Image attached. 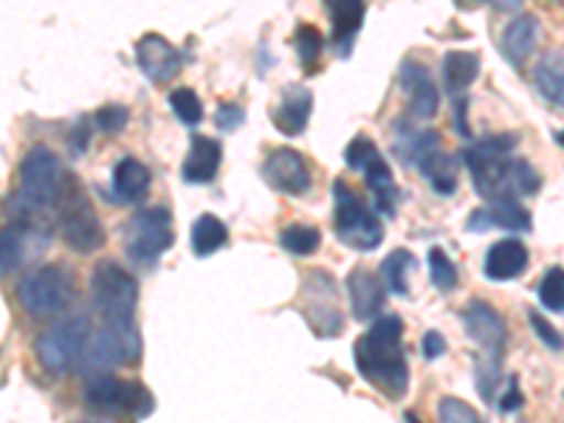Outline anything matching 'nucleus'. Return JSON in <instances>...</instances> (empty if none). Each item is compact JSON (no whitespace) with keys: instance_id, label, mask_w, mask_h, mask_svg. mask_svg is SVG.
<instances>
[{"instance_id":"f257e3e1","label":"nucleus","mask_w":564,"mask_h":423,"mask_svg":"<svg viewBox=\"0 0 564 423\" xmlns=\"http://www.w3.org/2000/svg\"><path fill=\"white\" fill-rule=\"evenodd\" d=\"M517 148V135L500 133L471 141L463 150V164L471 173L475 189L480 198L491 200H520L525 195H536L542 178L531 167V161L511 159Z\"/></svg>"},{"instance_id":"f03ea898","label":"nucleus","mask_w":564,"mask_h":423,"mask_svg":"<svg viewBox=\"0 0 564 423\" xmlns=\"http://www.w3.org/2000/svg\"><path fill=\"white\" fill-rule=\"evenodd\" d=\"M401 336H404L401 316L384 314L372 319L370 330L359 336V341L352 347L356 370L361 372V379L370 381L390 401H401L410 392V365H406Z\"/></svg>"},{"instance_id":"7ed1b4c3","label":"nucleus","mask_w":564,"mask_h":423,"mask_svg":"<svg viewBox=\"0 0 564 423\" xmlns=\"http://www.w3.org/2000/svg\"><path fill=\"white\" fill-rule=\"evenodd\" d=\"M65 173L59 167V159L54 150L45 144H34L23 161H20V186L12 198V224L18 226H40L45 212L57 206L63 193Z\"/></svg>"},{"instance_id":"20e7f679","label":"nucleus","mask_w":564,"mask_h":423,"mask_svg":"<svg viewBox=\"0 0 564 423\" xmlns=\"http://www.w3.org/2000/svg\"><path fill=\"white\" fill-rule=\"evenodd\" d=\"M54 218H57V231L63 243L77 254H94L105 246L102 220H99L97 209L90 206L88 195L79 189V184L70 175H65L63 193L54 206Z\"/></svg>"},{"instance_id":"39448f33","label":"nucleus","mask_w":564,"mask_h":423,"mask_svg":"<svg viewBox=\"0 0 564 423\" xmlns=\"http://www.w3.org/2000/svg\"><path fill=\"white\" fill-rule=\"evenodd\" d=\"M90 296L108 325H135L139 282L116 260H102L90 271Z\"/></svg>"},{"instance_id":"423d86ee","label":"nucleus","mask_w":564,"mask_h":423,"mask_svg":"<svg viewBox=\"0 0 564 423\" xmlns=\"http://www.w3.org/2000/svg\"><path fill=\"white\" fill-rule=\"evenodd\" d=\"M334 204L336 238L347 249H379L381 240H384V226H381L379 215L370 209V204L352 186H347L345 181H336L334 184Z\"/></svg>"},{"instance_id":"0eeeda50","label":"nucleus","mask_w":564,"mask_h":423,"mask_svg":"<svg viewBox=\"0 0 564 423\" xmlns=\"http://www.w3.org/2000/svg\"><path fill=\"white\" fill-rule=\"evenodd\" d=\"M83 401L88 410L99 415H130L148 417L155 410V398L141 381L116 379L110 372L90 376L83 387Z\"/></svg>"},{"instance_id":"6e6552de","label":"nucleus","mask_w":564,"mask_h":423,"mask_svg":"<svg viewBox=\"0 0 564 423\" xmlns=\"http://www.w3.org/2000/svg\"><path fill=\"white\" fill-rule=\"evenodd\" d=\"M124 251L135 265H155L164 257V251L175 243L173 212L167 206H150L130 215L122 226Z\"/></svg>"},{"instance_id":"1a4fd4ad","label":"nucleus","mask_w":564,"mask_h":423,"mask_svg":"<svg viewBox=\"0 0 564 423\" xmlns=\"http://www.w3.org/2000/svg\"><path fill=\"white\" fill-rule=\"evenodd\" d=\"M90 319L85 314L65 316V319L54 322L52 327H45L37 336V359L54 376L74 370L83 361V352L90 341Z\"/></svg>"},{"instance_id":"9d476101","label":"nucleus","mask_w":564,"mask_h":423,"mask_svg":"<svg viewBox=\"0 0 564 423\" xmlns=\"http://www.w3.org/2000/svg\"><path fill=\"white\" fill-rule=\"evenodd\" d=\"M14 296L29 316H57L74 300V276L63 265H43L18 282Z\"/></svg>"},{"instance_id":"9b49d317","label":"nucleus","mask_w":564,"mask_h":423,"mask_svg":"<svg viewBox=\"0 0 564 423\" xmlns=\"http://www.w3.org/2000/svg\"><path fill=\"white\" fill-rule=\"evenodd\" d=\"M300 311L319 339H330L345 330V311L339 305V285L327 271L314 269L305 274L300 291Z\"/></svg>"},{"instance_id":"f8f14e48","label":"nucleus","mask_w":564,"mask_h":423,"mask_svg":"<svg viewBox=\"0 0 564 423\" xmlns=\"http://www.w3.org/2000/svg\"><path fill=\"white\" fill-rule=\"evenodd\" d=\"M141 359V336L135 325H108L90 336L88 347L83 352V367L90 376H99L102 370L122 365H135Z\"/></svg>"},{"instance_id":"ddd939ff","label":"nucleus","mask_w":564,"mask_h":423,"mask_svg":"<svg viewBox=\"0 0 564 423\" xmlns=\"http://www.w3.org/2000/svg\"><path fill=\"white\" fill-rule=\"evenodd\" d=\"M263 178L276 193L305 195L311 189L308 159L294 148H274L263 161Z\"/></svg>"},{"instance_id":"4468645a","label":"nucleus","mask_w":564,"mask_h":423,"mask_svg":"<svg viewBox=\"0 0 564 423\" xmlns=\"http://www.w3.org/2000/svg\"><path fill=\"white\" fill-rule=\"evenodd\" d=\"M463 325H466L468 339L475 341L488 359H500L508 345V327L500 311L488 302H468L463 311Z\"/></svg>"},{"instance_id":"2eb2a0df","label":"nucleus","mask_w":564,"mask_h":423,"mask_svg":"<svg viewBox=\"0 0 564 423\" xmlns=\"http://www.w3.org/2000/svg\"><path fill=\"white\" fill-rule=\"evenodd\" d=\"M398 83L406 97V110L412 119H432L441 108V90H437L435 79L426 70V65L415 63V59H404L401 70H398Z\"/></svg>"},{"instance_id":"dca6fc26","label":"nucleus","mask_w":564,"mask_h":423,"mask_svg":"<svg viewBox=\"0 0 564 423\" xmlns=\"http://www.w3.org/2000/svg\"><path fill=\"white\" fill-rule=\"evenodd\" d=\"M135 63H139L141 74L153 83H167L184 65V54L170 43L167 37L161 34H144V37L135 43Z\"/></svg>"},{"instance_id":"f3484780","label":"nucleus","mask_w":564,"mask_h":423,"mask_svg":"<svg viewBox=\"0 0 564 423\" xmlns=\"http://www.w3.org/2000/svg\"><path fill=\"white\" fill-rule=\"evenodd\" d=\"M0 249H3L0 251V269H3V276H9L26 263L29 257H37L48 249V235L43 231V226L9 224L0 238Z\"/></svg>"},{"instance_id":"a211bd4d","label":"nucleus","mask_w":564,"mask_h":423,"mask_svg":"<svg viewBox=\"0 0 564 423\" xmlns=\"http://www.w3.org/2000/svg\"><path fill=\"white\" fill-rule=\"evenodd\" d=\"M347 300H350L352 316L359 322L379 319V311L384 308L387 289L379 274L359 265L347 274Z\"/></svg>"},{"instance_id":"6ab92c4d","label":"nucleus","mask_w":564,"mask_h":423,"mask_svg":"<svg viewBox=\"0 0 564 423\" xmlns=\"http://www.w3.org/2000/svg\"><path fill=\"white\" fill-rule=\"evenodd\" d=\"M533 218L531 212L520 200H491L482 209L468 215V231H488V229H508V231H531Z\"/></svg>"},{"instance_id":"aec40b11","label":"nucleus","mask_w":564,"mask_h":423,"mask_svg":"<svg viewBox=\"0 0 564 423\" xmlns=\"http://www.w3.org/2000/svg\"><path fill=\"white\" fill-rule=\"evenodd\" d=\"M392 148H395V155L410 167H421L423 161L430 155L441 153V135L435 130H421L410 122V119H401V122L392 128Z\"/></svg>"},{"instance_id":"412c9836","label":"nucleus","mask_w":564,"mask_h":423,"mask_svg":"<svg viewBox=\"0 0 564 423\" xmlns=\"http://www.w3.org/2000/svg\"><path fill=\"white\" fill-rule=\"evenodd\" d=\"M327 14H330V23H334L330 45H334L339 57H350L352 40L365 26L367 7L361 0H327Z\"/></svg>"},{"instance_id":"4be33fe9","label":"nucleus","mask_w":564,"mask_h":423,"mask_svg":"<svg viewBox=\"0 0 564 423\" xmlns=\"http://www.w3.org/2000/svg\"><path fill=\"white\" fill-rule=\"evenodd\" d=\"M220 159H224V150H220L218 139H209V135H193L189 141V150H186L184 167H181V178L186 184H209L220 170Z\"/></svg>"},{"instance_id":"5701e85b","label":"nucleus","mask_w":564,"mask_h":423,"mask_svg":"<svg viewBox=\"0 0 564 423\" xmlns=\"http://www.w3.org/2000/svg\"><path fill=\"white\" fill-rule=\"evenodd\" d=\"M311 108H314V94L302 85H289L282 90L280 105L274 108L271 119L274 128L285 135H300L311 122Z\"/></svg>"},{"instance_id":"b1692460","label":"nucleus","mask_w":564,"mask_h":423,"mask_svg":"<svg viewBox=\"0 0 564 423\" xmlns=\"http://www.w3.org/2000/svg\"><path fill=\"white\" fill-rule=\"evenodd\" d=\"M528 249L520 240L506 238L500 243H494L486 251V263H482V274L494 282H508L525 274L528 269Z\"/></svg>"},{"instance_id":"393cba45","label":"nucleus","mask_w":564,"mask_h":423,"mask_svg":"<svg viewBox=\"0 0 564 423\" xmlns=\"http://www.w3.org/2000/svg\"><path fill=\"white\" fill-rule=\"evenodd\" d=\"M150 181H153V175H150L148 164H141L133 155H124V159H119V164L113 167L110 186H113L116 200H122V204H139V200H144V195L150 193Z\"/></svg>"},{"instance_id":"a878e982","label":"nucleus","mask_w":564,"mask_h":423,"mask_svg":"<svg viewBox=\"0 0 564 423\" xmlns=\"http://www.w3.org/2000/svg\"><path fill=\"white\" fill-rule=\"evenodd\" d=\"M539 40V18L533 14H520V18L508 20V26L500 34V48L502 57L511 65H522L528 59V54L536 48Z\"/></svg>"},{"instance_id":"bb28decb","label":"nucleus","mask_w":564,"mask_h":423,"mask_svg":"<svg viewBox=\"0 0 564 423\" xmlns=\"http://www.w3.org/2000/svg\"><path fill=\"white\" fill-rule=\"evenodd\" d=\"M533 85L542 94V99L556 108H564V52L551 48L533 65Z\"/></svg>"},{"instance_id":"cd10ccee","label":"nucleus","mask_w":564,"mask_h":423,"mask_svg":"<svg viewBox=\"0 0 564 423\" xmlns=\"http://www.w3.org/2000/svg\"><path fill=\"white\" fill-rule=\"evenodd\" d=\"M367 186H370L372 198H376V206H379L381 215L387 218H395V200H398V186L395 178H392L390 164L384 161V155H376V159L367 164L365 170Z\"/></svg>"},{"instance_id":"c85d7f7f","label":"nucleus","mask_w":564,"mask_h":423,"mask_svg":"<svg viewBox=\"0 0 564 423\" xmlns=\"http://www.w3.org/2000/svg\"><path fill=\"white\" fill-rule=\"evenodd\" d=\"M441 74L449 94H463L480 74V57L475 52H446L441 63Z\"/></svg>"},{"instance_id":"c756f323","label":"nucleus","mask_w":564,"mask_h":423,"mask_svg":"<svg viewBox=\"0 0 564 423\" xmlns=\"http://www.w3.org/2000/svg\"><path fill=\"white\" fill-rule=\"evenodd\" d=\"M226 240H229V229H226L224 220L209 215V212L200 215L193 224V231H189V243H193L195 257L215 254L218 249H224Z\"/></svg>"},{"instance_id":"7c9ffc66","label":"nucleus","mask_w":564,"mask_h":423,"mask_svg":"<svg viewBox=\"0 0 564 423\" xmlns=\"http://www.w3.org/2000/svg\"><path fill=\"white\" fill-rule=\"evenodd\" d=\"M457 167H460V161L449 153H435L430 159L423 161L421 175L432 184L437 195H455L457 193Z\"/></svg>"},{"instance_id":"2f4dec72","label":"nucleus","mask_w":564,"mask_h":423,"mask_svg":"<svg viewBox=\"0 0 564 423\" xmlns=\"http://www.w3.org/2000/svg\"><path fill=\"white\" fill-rule=\"evenodd\" d=\"M417 260L412 251L406 249H395L392 254L384 257V263H381V276H384L387 289L398 296L410 294V285H406V271L415 269Z\"/></svg>"},{"instance_id":"473e14b6","label":"nucleus","mask_w":564,"mask_h":423,"mask_svg":"<svg viewBox=\"0 0 564 423\" xmlns=\"http://www.w3.org/2000/svg\"><path fill=\"white\" fill-rule=\"evenodd\" d=\"M319 243H322V235L319 229H314V226L291 224L280 231V246L294 257L314 254V251L319 249Z\"/></svg>"},{"instance_id":"72a5a7b5","label":"nucleus","mask_w":564,"mask_h":423,"mask_svg":"<svg viewBox=\"0 0 564 423\" xmlns=\"http://www.w3.org/2000/svg\"><path fill=\"white\" fill-rule=\"evenodd\" d=\"M539 305L551 314H564V269H547L539 282Z\"/></svg>"},{"instance_id":"f704fd0d","label":"nucleus","mask_w":564,"mask_h":423,"mask_svg":"<svg viewBox=\"0 0 564 423\" xmlns=\"http://www.w3.org/2000/svg\"><path fill=\"white\" fill-rule=\"evenodd\" d=\"M170 108H173V113L178 116L181 122L189 124V128H195V124L204 122V105H200L198 94H195L193 88H175L173 94H170Z\"/></svg>"},{"instance_id":"c9c22d12","label":"nucleus","mask_w":564,"mask_h":423,"mask_svg":"<svg viewBox=\"0 0 564 423\" xmlns=\"http://www.w3.org/2000/svg\"><path fill=\"white\" fill-rule=\"evenodd\" d=\"M294 48L302 65H314L316 59L325 54V37H322V32L316 26L302 23V26L294 32Z\"/></svg>"},{"instance_id":"e433bc0d","label":"nucleus","mask_w":564,"mask_h":423,"mask_svg":"<svg viewBox=\"0 0 564 423\" xmlns=\"http://www.w3.org/2000/svg\"><path fill=\"white\" fill-rule=\"evenodd\" d=\"M430 274H432V285L441 291L457 289V280H460V274H457V265L452 263L449 254H446L441 246L430 251Z\"/></svg>"},{"instance_id":"4c0bfd02","label":"nucleus","mask_w":564,"mask_h":423,"mask_svg":"<svg viewBox=\"0 0 564 423\" xmlns=\"http://www.w3.org/2000/svg\"><path fill=\"white\" fill-rule=\"evenodd\" d=\"M437 423H482L480 415H477L466 401L455 395L441 398V404H437Z\"/></svg>"},{"instance_id":"58836bf2","label":"nucleus","mask_w":564,"mask_h":423,"mask_svg":"<svg viewBox=\"0 0 564 423\" xmlns=\"http://www.w3.org/2000/svg\"><path fill=\"white\" fill-rule=\"evenodd\" d=\"M376 155H379V148L372 144L370 135L359 133L356 139H350V144L345 148V164L350 170H361V173H365L367 164H370Z\"/></svg>"},{"instance_id":"ea45409f","label":"nucleus","mask_w":564,"mask_h":423,"mask_svg":"<svg viewBox=\"0 0 564 423\" xmlns=\"http://www.w3.org/2000/svg\"><path fill=\"white\" fill-rule=\"evenodd\" d=\"M130 113L124 105H102V108L94 113V124H97L102 133H119L128 124Z\"/></svg>"},{"instance_id":"a19ab883","label":"nucleus","mask_w":564,"mask_h":423,"mask_svg":"<svg viewBox=\"0 0 564 423\" xmlns=\"http://www.w3.org/2000/svg\"><path fill=\"white\" fill-rule=\"evenodd\" d=\"M497 384H500V359L486 356V361H480V367H477V392H480L482 401H491Z\"/></svg>"},{"instance_id":"79ce46f5","label":"nucleus","mask_w":564,"mask_h":423,"mask_svg":"<svg viewBox=\"0 0 564 423\" xmlns=\"http://www.w3.org/2000/svg\"><path fill=\"white\" fill-rule=\"evenodd\" d=\"M528 325L533 327V334L539 336V341H542V345L551 347V350H562L564 347L562 334H558L556 327H553L545 316L536 314V311H528Z\"/></svg>"},{"instance_id":"37998d69","label":"nucleus","mask_w":564,"mask_h":423,"mask_svg":"<svg viewBox=\"0 0 564 423\" xmlns=\"http://www.w3.org/2000/svg\"><path fill=\"white\" fill-rule=\"evenodd\" d=\"M246 122V110L235 102H224L215 110V124L220 130H238Z\"/></svg>"},{"instance_id":"c03bdc74","label":"nucleus","mask_w":564,"mask_h":423,"mask_svg":"<svg viewBox=\"0 0 564 423\" xmlns=\"http://www.w3.org/2000/svg\"><path fill=\"white\" fill-rule=\"evenodd\" d=\"M522 404H525V395H522L520 381H517V376H511V381H508L506 395H502V401H500V410L508 415V412L522 410Z\"/></svg>"},{"instance_id":"a18cd8bd","label":"nucleus","mask_w":564,"mask_h":423,"mask_svg":"<svg viewBox=\"0 0 564 423\" xmlns=\"http://www.w3.org/2000/svg\"><path fill=\"white\" fill-rule=\"evenodd\" d=\"M421 350L426 359H441L443 352H446V339H443V334H437V330H426L421 341Z\"/></svg>"},{"instance_id":"49530a36","label":"nucleus","mask_w":564,"mask_h":423,"mask_svg":"<svg viewBox=\"0 0 564 423\" xmlns=\"http://www.w3.org/2000/svg\"><path fill=\"white\" fill-rule=\"evenodd\" d=\"M455 128L463 139H471V130H468V122H466V97L455 102Z\"/></svg>"},{"instance_id":"de8ad7c7","label":"nucleus","mask_w":564,"mask_h":423,"mask_svg":"<svg viewBox=\"0 0 564 423\" xmlns=\"http://www.w3.org/2000/svg\"><path fill=\"white\" fill-rule=\"evenodd\" d=\"M406 423H421V417H417L415 412H406Z\"/></svg>"},{"instance_id":"09e8293b","label":"nucleus","mask_w":564,"mask_h":423,"mask_svg":"<svg viewBox=\"0 0 564 423\" xmlns=\"http://www.w3.org/2000/svg\"><path fill=\"white\" fill-rule=\"evenodd\" d=\"M553 139H556V141H558V144H562V148H564V130H558V133H556V135H553Z\"/></svg>"},{"instance_id":"8fccbe9b","label":"nucleus","mask_w":564,"mask_h":423,"mask_svg":"<svg viewBox=\"0 0 564 423\" xmlns=\"http://www.w3.org/2000/svg\"><path fill=\"white\" fill-rule=\"evenodd\" d=\"M77 423H110V421H97V417H88V421H77Z\"/></svg>"}]
</instances>
